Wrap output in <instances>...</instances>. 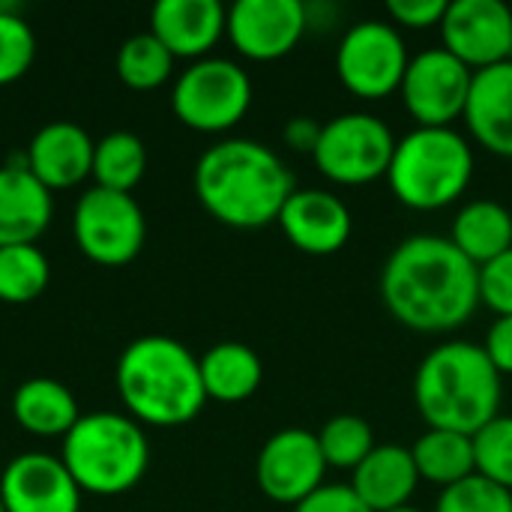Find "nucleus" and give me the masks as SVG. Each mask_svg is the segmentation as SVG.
Returning a JSON list of instances; mask_svg holds the SVG:
<instances>
[{"label": "nucleus", "mask_w": 512, "mask_h": 512, "mask_svg": "<svg viewBox=\"0 0 512 512\" xmlns=\"http://www.w3.org/2000/svg\"><path fill=\"white\" fill-rule=\"evenodd\" d=\"M387 312L420 333H450L471 321L480 306V267L450 237H405L381 267Z\"/></svg>", "instance_id": "f257e3e1"}, {"label": "nucleus", "mask_w": 512, "mask_h": 512, "mask_svg": "<svg viewBox=\"0 0 512 512\" xmlns=\"http://www.w3.org/2000/svg\"><path fill=\"white\" fill-rule=\"evenodd\" d=\"M297 189L285 162L261 141L228 138L201 153L195 195L204 210L231 228H264L279 219Z\"/></svg>", "instance_id": "f03ea898"}, {"label": "nucleus", "mask_w": 512, "mask_h": 512, "mask_svg": "<svg viewBox=\"0 0 512 512\" xmlns=\"http://www.w3.org/2000/svg\"><path fill=\"white\" fill-rule=\"evenodd\" d=\"M501 372L483 345L450 339L435 345L414 372V402L429 429L477 435L501 414Z\"/></svg>", "instance_id": "7ed1b4c3"}, {"label": "nucleus", "mask_w": 512, "mask_h": 512, "mask_svg": "<svg viewBox=\"0 0 512 512\" xmlns=\"http://www.w3.org/2000/svg\"><path fill=\"white\" fill-rule=\"evenodd\" d=\"M117 393L132 420L147 426H183L207 402L198 357L171 336H141L117 360Z\"/></svg>", "instance_id": "20e7f679"}, {"label": "nucleus", "mask_w": 512, "mask_h": 512, "mask_svg": "<svg viewBox=\"0 0 512 512\" xmlns=\"http://www.w3.org/2000/svg\"><path fill=\"white\" fill-rule=\"evenodd\" d=\"M63 465L81 492L123 495L150 465V444L138 420L114 411L84 414L63 438Z\"/></svg>", "instance_id": "39448f33"}, {"label": "nucleus", "mask_w": 512, "mask_h": 512, "mask_svg": "<svg viewBox=\"0 0 512 512\" xmlns=\"http://www.w3.org/2000/svg\"><path fill=\"white\" fill-rule=\"evenodd\" d=\"M474 177V150L453 126H417L396 141L387 171L393 195L411 210H441Z\"/></svg>", "instance_id": "423d86ee"}, {"label": "nucleus", "mask_w": 512, "mask_h": 512, "mask_svg": "<svg viewBox=\"0 0 512 512\" xmlns=\"http://www.w3.org/2000/svg\"><path fill=\"white\" fill-rule=\"evenodd\" d=\"M252 105L246 69L228 57H201L180 72L171 90V108L180 123L198 132H225L243 120Z\"/></svg>", "instance_id": "0eeeda50"}, {"label": "nucleus", "mask_w": 512, "mask_h": 512, "mask_svg": "<svg viewBox=\"0 0 512 512\" xmlns=\"http://www.w3.org/2000/svg\"><path fill=\"white\" fill-rule=\"evenodd\" d=\"M396 141L399 138H393V129L381 117L366 111H345L321 126L312 159L333 183L363 186L387 177Z\"/></svg>", "instance_id": "6e6552de"}, {"label": "nucleus", "mask_w": 512, "mask_h": 512, "mask_svg": "<svg viewBox=\"0 0 512 512\" xmlns=\"http://www.w3.org/2000/svg\"><path fill=\"white\" fill-rule=\"evenodd\" d=\"M72 231L78 249L93 264L123 267L144 249L147 222L132 192H111L93 186L75 204Z\"/></svg>", "instance_id": "1a4fd4ad"}, {"label": "nucleus", "mask_w": 512, "mask_h": 512, "mask_svg": "<svg viewBox=\"0 0 512 512\" xmlns=\"http://www.w3.org/2000/svg\"><path fill=\"white\" fill-rule=\"evenodd\" d=\"M408 63L411 54L399 27L378 18L348 27L336 48L339 81L363 99H384L399 90Z\"/></svg>", "instance_id": "9d476101"}, {"label": "nucleus", "mask_w": 512, "mask_h": 512, "mask_svg": "<svg viewBox=\"0 0 512 512\" xmlns=\"http://www.w3.org/2000/svg\"><path fill=\"white\" fill-rule=\"evenodd\" d=\"M471 81L474 69L441 45L411 57L399 93L417 126H453L465 117Z\"/></svg>", "instance_id": "9b49d317"}, {"label": "nucleus", "mask_w": 512, "mask_h": 512, "mask_svg": "<svg viewBox=\"0 0 512 512\" xmlns=\"http://www.w3.org/2000/svg\"><path fill=\"white\" fill-rule=\"evenodd\" d=\"M255 477L261 492L276 504H303L324 486L327 462L318 435L309 429H282L258 453Z\"/></svg>", "instance_id": "f8f14e48"}, {"label": "nucleus", "mask_w": 512, "mask_h": 512, "mask_svg": "<svg viewBox=\"0 0 512 512\" xmlns=\"http://www.w3.org/2000/svg\"><path fill=\"white\" fill-rule=\"evenodd\" d=\"M438 27L444 48L474 72L512 60V9L504 0H453Z\"/></svg>", "instance_id": "ddd939ff"}, {"label": "nucleus", "mask_w": 512, "mask_h": 512, "mask_svg": "<svg viewBox=\"0 0 512 512\" xmlns=\"http://www.w3.org/2000/svg\"><path fill=\"white\" fill-rule=\"evenodd\" d=\"M309 27L300 0H237L228 9L225 33L249 60H279L297 48Z\"/></svg>", "instance_id": "4468645a"}, {"label": "nucleus", "mask_w": 512, "mask_h": 512, "mask_svg": "<svg viewBox=\"0 0 512 512\" xmlns=\"http://www.w3.org/2000/svg\"><path fill=\"white\" fill-rule=\"evenodd\" d=\"M0 501L6 512H81V489L63 459L24 453L3 468Z\"/></svg>", "instance_id": "2eb2a0df"}, {"label": "nucleus", "mask_w": 512, "mask_h": 512, "mask_svg": "<svg viewBox=\"0 0 512 512\" xmlns=\"http://www.w3.org/2000/svg\"><path fill=\"white\" fill-rule=\"evenodd\" d=\"M279 228L306 255H333L351 240L348 204L324 189H294L279 213Z\"/></svg>", "instance_id": "dca6fc26"}, {"label": "nucleus", "mask_w": 512, "mask_h": 512, "mask_svg": "<svg viewBox=\"0 0 512 512\" xmlns=\"http://www.w3.org/2000/svg\"><path fill=\"white\" fill-rule=\"evenodd\" d=\"M96 141L69 120L45 123L27 147V171L45 189H69L90 177Z\"/></svg>", "instance_id": "f3484780"}, {"label": "nucleus", "mask_w": 512, "mask_h": 512, "mask_svg": "<svg viewBox=\"0 0 512 512\" xmlns=\"http://www.w3.org/2000/svg\"><path fill=\"white\" fill-rule=\"evenodd\" d=\"M228 9L219 0H159L150 9V33L174 54L201 60L225 33Z\"/></svg>", "instance_id": "a211bd4d"}, {"label": "nucleus", "mask_w": 512, "mask_h": 512, "mask_svg": "<svg viewBox=\"0 0 512 512\" xmlns=\"http://www.w3.org/2000/svg\"><path fill=\"white\" fill-rule=\"evenodd\" d=\"M465 123L477 144L512 159V60L474 72Z\"/></svg>", "instance_id": "6ab92c4d"}, {"label": "nucleus", "mask_w": 512, "mask_h": 512, "mask_svg": "<svg viewBox=\"0 0 512 512\" xmlns=\"http://www.w3.org/2000/svg\"><path fill=\"white\" fill-rule=\"evenodd\" d=\"M351 474V492L372 512L408 507L420 483L411 447L399 444H378Z\"/></svg>", "instance_id": "aec40b11"}, {"label": "nucleus", "mask_w": 512, "mask_h": 512, "mask_svg": "<svg viewBox=\"0 0 512 512\" xmlns=\"http://www.w3.org/2000/svg\"><path fill=\"white\" fill-rule=\"evenodd\" d=\"M51 189H45L27 165L0 168V249L36 243L51 222Z\"/></svg>", "instance_id": "412c9836"}, {"label": "nucleus", "mask_w": 512, "mask_h": 512, "mask_svg": "<svg viewBox=\"0 0 512 512\" xmlns=\"http://www.w3.org/2000/svg\"><path fill=\"white\" fill-rule=\"evenodd\" d=\"M450 243L468 261L486 267L512 249V213L492 198L468 201L450 225Z\"/></svg>", "instance_id": "4be33fe9"}, {"label": "nucleus", "mask_w": 512, "mask_h": 512, "mask_svg": "<svg viewBox=\"0 0 512 512\" xmlns=\"http://www.w3.org/2000/svg\"><path fill=\"white\" fill-rule=\"evenodd\" d=\"M12 417L21 429L39 438H54V435L66 438L69 429L81 420L75 396L69 393L66 384L54 378L24 381L12 396Z\"/></svg>", "instance_id": "5701e85b"}, {"label": "nucleus", "mask_w": 512, "mask_h": 512, "mask_svg": "<svg viewBox=\"0 0 512 512\" xmlns=\"http://www.w3.org/2000/svg\"><path fill=\"white\" fill-rule=\"evenodd\" d=\"M198 366L204 393L216 402H246L264 381L261 357L243 342L213 345L204 357H198Z\"/></svg>", "instance_id": "b1692460"}, {"label": "nucleus", "mask_w": 512, "mask_h": 512, "mask_svg": "<svg viewBox=\"0 0 512 512\" xmlns=\"http://www.w3.org/2000/svg\"><path fill=\"white\" fill-rule=\"evenodd\" d=\"M414 465L420 480L450 489L468 477L477 474L474 462V438L462 432H447V429H426L414 447H411Z\"/></svg>", "instance_id": "393cba45"}, {"label": "nucleus", "mask_w": 512, "mask_h": 512, "mask_svg": "<svg viewBox=\"0 0 512 512\" xmlns=\"http://www.w3.org/2000/svg\"><path fill=\"white\" fill-rule=\"evenodd\" d=\"M147 171V150L135 132L117 129L96 141L93 150V171L90 177L96 186L111 192H132Z\"/></svg>", "instance_id": "a878e982"}, {"label": "nucleus", "mask_w": 512, "mask_h": 512, "mask_svg": "<svg viewBox=\"0 0 512 512\" xmlns=\"http://www.w3.org/2000/svg\"><path fill=\"white\" fill-rule=\"evenodd\" d=\"M51 279V264L36 243H18L0 249V300L3 303H30L36 300Z\"/></svg>", "instance_id": "bb28decb"}, {"label": "nucleus", "mask_w": 512, "mask_h": 512, "mask_svg": "<svg viewBox=\"0 0 512 512\" xmlns=\"http://www.w3.org/2000/svg\"><path fill=\"white\" fill-rule=\"evenodd\" d=\"M174 69V54L147 30L129 36L117 51V75L132 90H153L168 81Z\"/></svg>", "instance_id": "cd10ccee"}, {"label": "nucleus", "mask_w": 512, "mask_h": 512, "mask_svg": "<svg viewBox=\"0 0 512 512\" xmlns=\"http://www.w3.org/2000/svg\"><path fill=\"white\" fill-rule=\"evenodd\" d=\"M315 435L327 468H339V471H354L378 447L369 420L357 414H336Z\"/></svg>", "instance_id": "c85d7f7f"}, {"label": "nucleus", "mask_w": 512, "mask_h": 512, "mask_svg": "<svg viewBox=\"0 0 512 512\" xmlns=\"http://www.w3.org/2000/svg\"><path fill=\"white\" fill-rule=\"evenodd\" d=\"M21 9L15 0L0 3V87L18 81L36 57V36L21 18Z\"/></svg>", "instance_id": "c756f323"}, {"label": "nucleus", "mask_w": 512, "mask_h": 512, "mask_svg": "<svg viewBox=\"0 0 512 512\" xmlns=\"http://www.w3.org/2000/svg\"><path fill=\"white\" fill-rule=\"evenodd\" d=\"M477 474L512 492V417L498 414L474 435Z\"/></svg>", "instance_id": "7c9ffc66"}, {"label": "nucleus", "mask_w": 512, "mask_h": 512, "mask_svg": "<svg viewBox=\"0 0 512 512\" xmlns=\"http://www.w3.org/2000/svg\"><path fill=\"white\" fill-rule=\"evenodd\" d=\"M435 512H512V492L474 474L450 489H441Z\"/></svg>", "instance_id": "2f4dec72"}, {"label": "nucleus", "mask_w": 512, "mask_h": 512, "mask_svg": "<svg viewBox=\"0 0 512 512\" xmlns=\"http://www.w3.org/2000/svg\"><path fill=\"white\" fill-rule=\"evenodd\" d=\"M480 303L498 318L512 315V249L480 267Z\"/></svg>", "instance_id": "473e14b6"}, {"label": "nucleus", "mask_w": 512, "mask_h": 512, "mask_svg": "<svg viewBox=\"0 0 512 512\" xmlns=\"http://www.w3.org/2000/svg\"><path fill=\"white\" fill-rule=\"evenodd\" d=\"M387 12L396 21V27L426 30V27L441 24L447 12V0H390Z\"/></svg>", "instance_id": "72a5a7b5"}, {"label": "nucleus", "mask_w": 512, "mask_h": 512, "mask_svg": "<svg viewBox=\"0 0 512 512\" xmlns=\"http://www.w3.org/2000/svg\"><path fill=\"white\" fill-rule=\"evenodd\" d=\"M294 512H372L354 492L351 486L324 483L315 495H309L303 504H297Z\"/></svg>", "instance_id": "f704fd0d"}, {"label": "nucleus", "mask_w": 512, "mask_h": 512, "mask_svg": "<svg viewBox=\"0 0 512 512\" xmlns=\"http://www.w3.org/2000/svg\"><path fill=\"white\" fill-rule=\"evenodd\" d=\"M483 351L501 375H512V315L495 318V324L486 333Z\"/></svg>", "instance_id": "c9c22d12"}, {"label": "nucleus", "mask_w": 512, "mask_h": 512, "mask_svg": "<svg viewBox=\"0 0 512 512\" xmlns=\"http://www.w3.org/2000/svg\"><path fill=\"white\" fill-rule=\"evenodd\" d=\"M321 126H324V123H318L315 117L300 114V117H291V120L285 123L282 138H285V144H288L291 150L309 153V156H312L315 147H318V138H321Z\"/></svg>", "instance_id": "e433bc0d"}, {"label": "nucleus", "mask_w": 512, "mask_h": 512, "mask_svg": "<svg viewBox=\"0 0 512 512\" xmlns=\"http://www.w3.org/2000/svg\"><path fill=\"white\" fill-rule=\"evenodd\" d=\"M393 512H420V510H414V507L408 504V507H399V510H393Z\"/></svg>", "instance_id": "4c0bfd02"}, {"label": "nucleus", "mask_w": 512, "mask_h": 512, "mask_svg": "<svg viewBox=\"0 0 512 512\" xmlns=\"http://www.w3.org/2000/svg\"><path fill=\"white\" fill-rule=\"evenodd\" d=\"M0 512H6V510H3V501H0Z\"/></svg>", "instance_id": "58836bf2"}]
</instances>
